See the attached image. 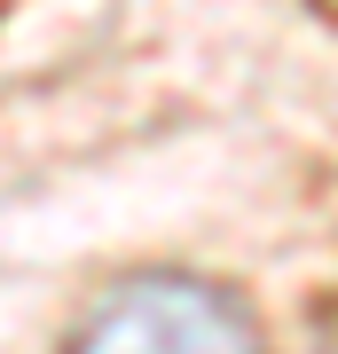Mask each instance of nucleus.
Here are the masks:
<instances>
[{
  "mask_svg": "<svg viewBox=\"0 0 338 354\" xmlns=\"http://www.w3.org/2000/svg\"><path fill=\"white\" fill-rule=\"evenodd\" d=\"M71 354H267L260 323L236 291L205 276H126L87 307L71 330Z\"/></svg>",
  "mask_w": 338,
  "mask_h": 354,
  "instance_id": "1",
  "label": "nucleus"
}]
</instances>
